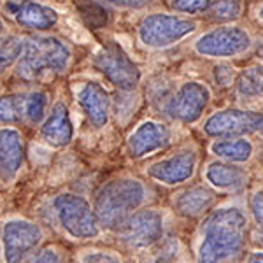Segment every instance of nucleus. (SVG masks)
<instances>
[{"label": "nucleus", "instance_id": "nucleus-3", "mask_svg": "<svg viewBox=\"0 0 263 263\" xmlns=\"http://www.w3.org/2000/svg\"><path fill=\"white\" fill-rule=\"evenodd\" d=\"M69 62L70 49L62 41L54 37H30L23 42L16 72L27 81H35L65 70Z\"/></svg>", "mask_w": 263, "mask_h": 263}, {"label": "nucleus", "instance_id": "nucleus-24", "mask_svg": "<svg viewBox=\"0 0 263 263\" xmlns=\"http://www.w3.org/2000/svg\"><path fill=\"white\" fill-rule=\"evenodd\" d=\"M242 0H216L209 7V16L213 20L230 21L240 16Z\"/></svg>", "mask_w": 263, "mask_h": 263}, {"label": "nucleus", "instance_id": "nucleus-7", "mask_svg": "<svg viewBox=\"0 0 263 263\" xmlns=\"http://www.w3.org/2000/svg\"><path fill=\"white\" fill-rule=\"evenodd\" d=\"M95 67L114 86L130 91L141 81V72L137 65L128 58V54L120 46L109 44L95 57Z\"/></svg>", "mask_w": 263, "mask_h": 263}, {"label": "nucleus", "instance_id": "nucleus-28", "mask_svg": "<svg viewBox=\"0 0 263 263\" xmlns=\"http://www.w3.org/2000/svg\"><path fill=\"white\" fill-rule=\"evenodd\" d=\"M81 263H121V260L111 253L95 251V253L84 254V256L81 258Z\"/></svg>", "mask_w": 263, "mask_h": 263}, {"label": "nucleus", "instance_id": "nucleus-5", "mask_svg": "<svg viewBox=\"0 0 263 263\" xmlns=\"http://www.w3.org/2000/svg\"><path fill=\"white\" fill-rule=\"evenodd\" d=\"M54 211L63 230L74 239H93L99 235V219L86 198L62 193L54 198Z\"/></svg>", "mask_w": 263, "mask_h": 263}, {"label": "nucleus", "instance_id": "nucleus-13", "mask_svg": "<svg viewBox=\"0 0 263 263\" xmlns=\"http://www.w3.org/2000/svg\"><path fill=\"white\" fill-rule=\"evenodd\" d=\"M171 141V130L163 123L144 121L137 126V130L130 135L128 147L134 158H142L146 155L162 149Z\"/></svg>", "mask_w": 263, "mask_h": 263}, {"label": "nucleus", "instance_id": "nucleus-17", "mask_svg": "<svg viewBox=\"0 0 263 263\" xmlns=\"http://www.w3.org/2000/svg\"><path fill=\"white\" fill-rule=\"evenodd\" d=\"M41 134H42V137H44V141L54 147L67 146V144L72 141L74 128H72L69 111H67V107L62 102H58V104L51 109L49 116L46 118L44 125H42V128H41Z\"/></svg>", "mask_w": 263, "mask_h": 263}, {"label": "nucleus", "instance_id": "nucleus-19", "mask_svg": "<svg viewBox=\"0 0 263 263\" xmlns=\"http://www.w3.org/2000/svg\"><path fill=\"white\" fill-rule=\"evenodd\" d=\"M205 177L214 188L224 192H235L240 190L248 181V176L240 167L232 163H211L205 171Z\"/></svg>", "mask_w": 263, "mask_h": 263}, {"label": "nucleus", "instance_id": "nucleus-11", "mask_svg": "<svg viewBox=\"0 0 263 263\" xmlns=\"http://www.w3.org/2000/svg\"><path fill=\"white\" fill-rule=\"evenodd\" d=\"M123 239L132 248H147L158 242L163 233V219L153 209L139 211L121 228Z\"/></svg>", "mask_w": 263, "mask_h": 263}, {"label": "nucleus", "instance_id": "nucleus-15", "mask_svg": "<svg viewBox=\"0 0 263 263\" xmlns=\"http://www.w3.org/2000/svg\"><path fill=\"white\" fill-rule=\"evenodd\" d=\"M25 158L23 137L14 128H0V177L12 181L20 172Z\"/></svg>", "mask_w": 263, "mask_h": 263}, {"label": "nucleus", "instance_id": "nucleus-31", "mask_svg": "<svg viewBox=\"0 0 263 263\" xmlns=\"http://www.w3.org/2000/svg\"><path fill=\"white\" fill-rule=\"evenodd\" d=\"M109 4H114L118 7H126V9H142L147 4H151L153 0H105Z\"/></svg>", "mask_w": 263, "mask_h": 263}, {"label": "nucleus", "instance_id": "nucleus-32", "mask_svg": "<svg viewBox=\"0 0 263 263\" xmlns=\"http://www.w3.org/2000/svg\"><path fill=\"white\" fill-rule=\"evenodd\" d=\"M33 263H62V258L54 249H44V251L33 260Z\"/></svg>", "mask_w": 263, "mask_h": 263}, {"label": "nucleus", "instance_id": "nucleus-14", "mask_svg": "<svg viewBox=\"0 0 263 263\" xmlns=\"http://www.w3.org/2000/svg\"><path fill=\"white\" fill-rule=\"evenodd\" d=\"M6 9L20 25L33 30H49L58 23V14L39 2H7Z\"/></svg>", "mask_w": 263, "mask_h": 263}, {"label": "nucleus", "instance_id": "nucleus-6", "mask_svg": "<svg viewBox=\"0 0 263 263\" xmlns=\"http://www.w3.org/2000/svg\"><path fill=\"white\" fill-rule=\"evenodd\" d=\"M251 48V37L240 27H219L203 33L195 42V51L209 58H232Z\"/></svg>", "mask_w": 263, "mask_h": 263}, {"label": "nucleus", "instance_id": "nucleus-29", "mask_svg": "<svg viewBox=\"0 0 263 263\" xmlns=\"http://www.w3.org/2000/svg\"><path fill=\"white\" fill-rule=\"evenodd\" d=\"M233 76H235V72L228 65H218L214 69V78L219 86H230L233 83Z\"/></svg>", "mask_w": 263, "mask_h": 263}, {"label": "nucleus", "instance_id": "nucleus-27", "mask_svg": "<svg viewBox=\"0 0 263 263\" xmlns=\"http://www.w3.org/2000/svg\"><path fill=\"white\" fill-rule=\"evenodd\" d=\"M171 6L177 12L195 14V12H202L209 9L213 6V0H171Z\"/></svg>", "mask_w": 263, "mask_h": 263}, {"label": "nucleus", "instance_id": "nucleus-1", "mask_svg": "<svg viewBox=\"0 0 263 263\" xmlns=\"http://www.w3.org/2000/svg\"><path fill=\"white\" fill-rule=\"evenodd\" d=\"M248 218L237 207H223L207 218L198 246V263H224L242 251Z\"/></svg>", "mask_w": 263, "mask_h": 263}, {"label": "nucleus", "instance_id": "nucleus-30", "mask_svg": "<svg viewBox=\"0 0 263 263\" xmlns=\"http://www.w3.org/2000/svg\"><path fill=\"white\" fill-rule=\"evenodd\" d=\"M251 213L254 221L263 230V192H256L251 198Z\"/></svg>", "mask_w": 263, "mask_h": 263}, {"label": "nucleus", "instance_id": "nucleus-34", "mask_svg": "<svg viewBox=\"0 0 263 263\" xmlns=\"http://www.w3.org/2000/svg\"><path fill=\"white\" fill-rule=\"evenodd\" d=\"M258 16H260V20H263V4L260 6V9H258Z\"/></svg>", "mask_w": 263, "mask_h": 263}, {"label": "nucleus", "instance_id": "nucleus-18", "mask_svg": "<svg viewBox=\"0 0 263 263\" xmlns=\"http://www.w3.org/2000/svg\"><path fill=\"white\" fill-rule=\"evenodd\" d=\"M216 200L214 193L205 186H192L182 190L174 198V207L184 218H197L213 207Z\"/></svg>", "mask_w": 263, "mask_h": 263}, {"label": "nucleus", "instance_id": "nucleus-36", "mask_svg": "<svg viewBox=\"0 0 263 263\" xmlns=\"http://www.w3.org/2000/svg\"><path fill=\"white\" fill-rule=\"evenodd\" d=\"M156 263H171V261H167V260H158Z\"/></svg>", "mask_w": 263, "mask_h": 263}, {"label": "nucleus", "instance_id": "nucleus-10", "mask_svg": "<svg viewBox=\"0 0 263 263\" xmlns=\"http://www.w3.org/2000/svg\"><path fill=\"white\" fill-rule=\"evenodd\" d=\"M211 99L209 88L202 83H186L177 90L167 105V112L182 123H193L202 116Z\"/></svg>", "mask_w": 263, "mask_h": 263}, {"label": "nucleus", "instance_id": "nucleus-8", "mask_svg": "<svg viewBox=\"0 0 263 263\" xmlns=\"http://www.w3.org/2000/svg\"><path fill=\"white\" fill-rule=\"evenodd\" d=\"M42 240V230L39 224L25 221V219H11L4 224L2 244L6 263H23Z\"/></svg>", "mask_w": 263, "mask_h": 263}, {"label": "nucleus", "instance_id": "nucleus-25", "mask_svg": "<svg viewBox=\"0 0 263 263\" xmlns=\"http://www.w3.org/2000/svg\"><path fill=\"white\" fill-rule=\"evenodd\" d=\"M76 6H78V9L88 27L100 28L107 21V14H105V11L102 9L99 4L90 2V0H79V2H76Z\"/></svg>", "mask_w": 263, "mask_h": 263}, {"label": "nucleus", "instance_id": "nucleus-22", "mask_svg": "<svg viewBox=\"0 0 263 263\" xmlns=\"http://www.w3.org/2000/svg\"><path fill=\"white\" fill-rule=\"evenodd\" d=\"M237 91L244 97L263 95V65L244 70L237 79Z\"/></svg>", "mask_w": 263, "mask_h": 263}, {"label": "nucleus", "instance_id": "nucleus-33", "mask_svg": "<svg viewBox=\"0 0 263 263\" xmlns=\"http://www.w3.org/2000/svg\"><path fill=\"white\" fill-rule=\"evenodd\" d=\"M248 263H263V253H253L248 258Z\"/></svg>", "mask_w": 263, "mask_h": 263}, {"label": "nucleus", "instance_id": "nucleus-23", "mask_svg": "<svg viewBox=\"0 0 263 263\" xmlns=\"http://www.w3.org/2000/svg\"><path fill=\"white\" fill-rule=\"evenodd\" d=\"M21 49H23V41L14 35L0 37V74L7 70L14 62H18Z\"/></svg>", "mask_w": 263, "mask_h": 263}, {"label": "nucleus", "instance_id": "nucleus-16", "mask_svg": "<svg viewBox=\"0 0 263 263\" xmlns=\"http://www.w3.org/2000/svg\"><path fill=\"white\" fill-rule=\"evenodd\" d=\"M78 99L91 126L102 128L107 125L109 112H111V100H109L105 88H102L99 83H86L79 90Z\"/></svg>", "mask_w": 263, "mask_h": 263}, {"label": "nucleus", "instance_id": "nucleus-26", "mask_svg": "<svg viewBox=\"0 0 263 263\" xmlns=\"http://www.w3.org/2000/svg\"><path fill=\"white\" fill-rule=\"evenodd\" d=\"M48 97L41 91H33L27 95V121L39 123L44 118Z\"/></svg>", "mask_w": 263, "mask_h": 263}, {"label": "nucleus", "instance_id": "nucleus-35", "mask_svg": "<svg viewBox=\"0 0 263 263\" xmlns=\"http://www.w3.org/2000/svg\"><path fill=\"white\" fill-rule=\"evenodd\" d=\"M258 132H260V135L263 137V123H261V126H260V130H258Z\"/></svg>", "mask_w": 263, "mask_h": 263}, {"label": "nucleus", "instance_id": "nucleus-9", "mask_svg": "<svg viewBox=\"0 0 263 263\" xmlns=\"http://www.w3.org/2000/svg\"><path fill=\"white\" fill-rule=\"evenodd\" d=\"M263 114L254 111H240V109H227L213 114L203 125L207 135L211 137H233L249 132L260 130Z\"/></svg>", "mask_w": 263, "mask_h": 263}, {"label": "nucleus", "instance_id": "nucleus-20", "mask_svg": "<svg viewBox=\"0 0 263 263\" xmlns=\"http://www.w3.org/2000/svg\"><path fill=\"white\" fill-rule=\"evenodd\" d=\"M211 151L230 163H244L253 156V144L246 139H223L216 141Z\"/></svg>", "mask_w": 263, "mask_h": 263}, {"label": "nucleus", "instance_id": "nucleus-12", "mask_svg": "<svg viewBox=\"0 0 263 263\" xmlns=\"http://www.w3.org/2000/svg\"><path fill=\"white\" fill-rule=\"evenodd\" d=\"M195 167H197V156H195V153L181 151L176 156H172V158L153 163L147 172H149L153 179H156L158 182L174 186L188 181L195 174Z\"/></svg>", "mask_w": 263, "mask_h": 263}, {"label": "nucleus", "instance_id": "nucleus-21", "mask_svg": "<svg viewBox=\"0 0 263 263\" xmlns=\"http://www.w3.org/2000/svg\"><path fill=\"white\" fill-rule=\"evenodd\" d=\"M27 120V95L12 93L0 97V121L12 125Z\"/></svg>", "mask_w": 263, "mask_h": 263}, {"label": "nucleus", "instance_id": "nucleus-2", "mask_svg": "<svg viewBox=\"0 0 263 263\" xmlns=\"http://www.w3.org/2000/svg\"><path fill=\"white\" fill-rule=\"evenodd\" d=\"M144 200H146V188L141 181L130 177L109 181L97 193V219L107 230H121Z\"/></svg>", "mask_w": 263, "mask_h": 263}, {"label": "nucleus", "instance_id": "nucleus-4", "mask_svg": "<svg viewBox=\"0 0 263 263\" xmlns=\"http://www.w3.org/2000/svg\"><path fill=\"white\" fill-rule=\"evenodd\" d=\"M197 30V23L176 14H149L139 25V39L144 46L163 49L176 44Z\"/></svg>", "mask_w": 263, "mask_h": 263}]
</instances>
